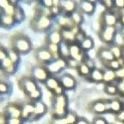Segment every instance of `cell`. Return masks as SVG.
<instances>
[{
    "label": "cell",
    "instance_id": "obj_1",
    "mask_svg": "<svg viewBox=\"0 0 124 124\" xmlns=\"http://www.w3.org/2000/svg\"><path fill=\"white\" fill-rule=\"evenodd\" d=\"M10 48L19 54H27L31 51L32 44L28 36L22 33L14 34L10 38Z\"/></svg>",
    "mask_w": 124,
    "mask_h": 124
},
{
    "label": "cell",
    "instance_id": "obj_2",
    "mask_svg": "<svg viewBox=\"0 0 124 124\" xmlns=\"http://www.w3.org/2000/svg\"><path fill=\"white\" fill-rule=\"evenodd\" d=\"M69 99L65 94L60 96H53L52 103V116L64 117L69 112Z\"/></svg>",
    "mask_w": 124,
    "mask_h": 124
},
{
    "label": "cell",
    "instance_id": "obj_3",
    "mask_svg": "<svg viewBox=\"0 0 124 124\" xmlns=\"http://www.w3.org/2000/svg\"><path fill=\"white\" fill-rule=\"evenodd\" d=\"M54 19L47 16L43 15L38 12H36L33 18L31 19V28L35 31L39 32H48L52 29Z\"/></svg>",
    "mask_w": 124,
    "mask_h": 124
},
{
    "label": "cell",
    "instance_id": "obj_4",
    "mask_svg": "<svg viewBox=\"0 0 124 124\" xmlns=\"http://www.w3.org/2000/svg\"><path fill=\"white\" fill-rule=\"evenodd\" d=\"M118 29L117 26H101L98 32L100 40L108 46L114 43L117 36Z\"/></svg>",
    "mask_w": 124,
    "mask_h": 124
},
{
    "label": "cell",
    "instance_id": "obj_5",
    "mask_svg": "<svg viewBox=\"0 0 124 124\" xmlns=\"http://www.w3.org/2000/svg\"><path fill=\"white\" fill-rule=\"evenodd\" d=\"M18 84L19 88L26 96H28L30 94L39 88L37 81L34 80L31 76L23 77L19 79Z\"/></svg>",
    "mask_w": 124,
    "mask_h": 124
},
{
    "label": "cell",
    "instance_id": "obj_6",
    "mask_svg": "<svg viewBox=\"0 0 124 124\" xmlns=\"http://www.w3.org/2000/svg\"><path fill=\"white\" fill-rule=\"evenodd\" d=\"M88 109L92 113L100 115L109 113V99H98L91 102Z\"/></svg>",
    "mask_w": 124,
    "mask_h": 124
},
{
    "label": "cell",
    "instance_id": "obj_7",
    "mask_svg": "<svg viewBox=\"0 0 124 124\" xmlns=\"http://www.w3.org/2000/svg\"><path fill=\"white\" fill-rule=\"evenodd\" d=\"M45 66L51 75L55 76L68 68V62L67 60L59 57L57 59L53 60L49 63L45 65Z\"/></svg>",
    "mask_w": 124,
    "mask_h": 124
},
{
    "label": "cell",
    "instance_id": "obj_8",
    "mask_svg": "<svg viewBox=\"0 0 124 124\" xmlns=\"http://www.w3.org/2000/svg\"><path fill=\"white\" fill-rule=\"evenodd\" d=\"M50 75L46 66L42 64L35 65L31 69V77L37 82L44 83Z\"/></svg>",
    "mask_w": 124,
    "mask_h": 124
},
{
    "label": "cell",
    "instance_id": "obj_9",
    "mask_svg": "<svg viewBox=\"0 0 124 124\" xmlns=\"http://www.w3.org/2000/svg\"><path fill=\"white\" fill-rule=\"evenodd\" d=\"M70 58L75 60L79 63L86 62L89 60L87 52H85L79 44L77 43L70 44Z\"/></svg>",
    "mask_w": 124,
    "mask_h": 124
},
{
    "label": "cell",
    "instance_id": "obj_10",
    "mask_svg": "<svg viewBox=\"0 0 124 124\" xmlns=\"http://www.w3.org/2000/svg\"><path fill=\"white\" fill-rule=\"evenodd\" d=\"M101 26H117L119 23L118 12L114 10H105L102 13L101 16Z\"/></svg>",
    "mask_w": 124,
    "mask_h": 124
},
{
    "label": "cell",
    "instance_id": "obj_11",
    "mask_svg": "<svg viewBox=\"0 0 124 124\" xmlns=\"http://www.w3.org/2000/svg\"><path fill=\"white\" fill-rule=\"evenodd\" d=\"M35 57L36 60L42 65H46L52 62L53 57L46 46L38 47L35 51Z\"/></svg>",
    "mask_w": 124,
    "mask_h": 124
},
{
    "label": "cell",
    "instance_id": "obj_12",
    "mask_svg": "<svg viewBox=\"0 0 124 124\" xmlns=\"http://www.w3.org/2000/svg\"><path fill=\"white\" fill-rule=\"evenodd\" d=\"M59 82L65 90L70 91L76 88L77 81L75 77L71 74L65 72L58 77Z\"/></svg>",
    "mask_w": 124,
    "mask_h": 124
},
{
    "label": "cell",
    "instance_id": "obj_13",
    "mask_svg": "<svg viewBox=\"0 0 124 124\" xmlns=\"http://www.w3.org/2000/svg\"><path fill=\"white\" fill-rule=\"evenodd\" d=\"M54 21L58 28L60 30L72 29L76 25L71 18V16L69 15L61 14L54 18Z\"/></svg>",
    "mask_w": 124,
    "mask_h": 124
},
{
    "label": "cell",
    "instance_id": "obj_14",
    "mask_svg": "<svg viewBox=\"0 0 124 124\" xmlns=\"http://www.w3.org/2000/svg\"><path fill=\"white\" fill-rule=\"evenodd\" d=\"M4 111L8 118H20L22 114V105L16 102H10L6 105Z\"/></svg>",
    "mask_w": 124,
    "mask_h": 124
},
{
    "label": "cell",
    "instance_id": "obj_15",
    "mask_svg": "<svg viewBox=\"0 0 124 124\" xmlns=\"http://www.w3.org/2000/svg\"><path fill=\"white\" fill-rule=\"evenodd\" d=\"M96 7V1L84 0L78 1V10L83 14L91 15L94 13Z\"/></svg>",
    "mask_w": 124,
    "mask_h": 124
},
{
    "label": "cell",
    "instance_id": "obj_16",
    "mask_svg": "<svg viewBox=\"0 0 124 124\" xmlns=\"http://www.w3.org/2000/svg\"><path fill=\"white\" fill-rule=\"evenodd\" d=\"M97 57L102 64L115 59L113 54L108 47H101L97 51Z\"/></svg>",
    "mask_w": 124,
    "mask_h": 124
},
{
    "label": "cell",
    "instance_id": "obj_17",
    "mask_svg": "<svg viewBox=\"0 0 124 124\" xmlns=\"http://www.w3.org/2000/svg\"><path fill=\"white\" fill-rule=\"evenodd\" d=\"M61 14L70 15L78 9V1L72 0H64L61 1Z\"/></svg>",
    "mask_w": 124,
    "mask_h": 124
},
{
    "label": "cell",
    "instance_id": "obj_18",
    "mask_svg": "<svg viewBox=\"0 0 124 124\" xmlns=\"http://www.w3.org/2000/svg\"><path fill=\"white\" fill-rule=\"evenodd\" d=\"M48 110L47 105L42 101L35 102V109L32 117H31V120H36L41 118L46 114Z\"/></svg>",
    "mask_w": 124,
    "mask_h": 124
},
{
    "label": "cell",
    "instance_id": "obj_19",
    "mask_svg": "<svg viewBox=\"0 0 124 124\" xmlns=\"http://www.w3.org/2000/svg\"><path fill=\"white\" fill-rule=\"evenodd\" d=\"M18 65L13 63L8 57L1 61V70L5 75H10L15 73Z\"/></svg>",
    "mask_w": 124,
    "mask_h": 124
},
{
    "label": "cell",
    "instance_id": "obj_20",
    "mask_svg": "<svg viewBox=\"0 0 124 124\" xmlns=\"http://www.w3.org/2000/svg\"><path fill=\"white\" fill-rule=\"evenodd\" d=\"M46 41L48 43L59 44L62 41L60 29L57 27L49 30L46 36Z\"/></svg>",
    "mask_w": 124,
    "mask_h": 124
},
{
    "label": "cell",
    "instance_id": "obj_21",
    "mask_svg": "<svg viewBox=\"0 0 124 124\" xmlns=\"http://www.w3.org/2000/svg\"><path fill=\"white\" fill-rule=\"evenodd\" d=\"M124 109V105L122 100L119 98L109 99V113L116 115Z\"/></svg>",
    "mask_w": 124,
    "mask_h": 124
},
{
    "label": "cell",
    "instance_id": "obj_22",
    "mask_svg": "<svg viewBox=\"0 0 124 124\" xmlns=\"http://www.w3.org/2000/svg\"><path fill=\"white\" fill-rule=\"evenodd\" d=\"M91 82L101 83L104 82V71L97 67L93 68L89 76L87 78Z\"/></svg>",
    "mask_w": 124,
    "mask_h": 124
},
{
    "label": "cell",
    "instance_id": "obj_23",
    "mask_svg": "<svg viewBox=\"0 0 124 124\" xmlns=\"http://www.w3.org/2000/svg\"><path fill=\"white\" fill-rule=\"evenodd\" d=\"M35 109V103L31 102H27L22 105L21 118L25 121L30 120L32 117Z\"/></svg>",
    "mask_w": 124,
    "mask_h": 124
},
{
    "label": "cell",
    "instance_id": "obj_24",
    "mask_svg": "<svg viewBox=\"0 0 124 124\" xmlns=\"http://www.w3.org/2000/svg\"><path fill=\"white\" fill-rule=\"evenodd\" d=\"M17 23L14 16L9 15L1 12V26L4 29H9Z\"/></svg>",
    "mask_w": 124,
    "mask_h": 124
},
{
    "label": "cell",
    "instance_id": "obj_25",
    "mask_svg": "<svg viewBox=\"0 0 124 124\" xmlns=\"http://www.w3.org/2000/svg\"><path fill=\"white\" fill-rule=\"evenodd\" d=\"M44 84L46 88L52 93L61 85L58 77L54 75H50Z\"/></svg>",
    "mask_w": 124,
    "mask_h": 124
},
{
    "label": "cell",
    "instance_id": "obj_26",
    "mask_svg": "<svg viewBox=\"0 0 124 124\" xmlns=\"http://www.w3.org/2000/svg\"><path fill=\"white\" fill-rule=\"evenodd\" d=\"M104 82L103 83H113L117 81L116 71L108 68H104Z\"/></svg>",
    "mask_w": 124,
    "mask_h": 124
},
{
    "label": "cell",
    "instance_id": "obj_27",
    "mask_svg": "<svg viewBox=\"0 0 124 124\" xmlns=\"http://www.w3.org/2000/svg\"><path fill=\"white\" fill-rule=\"evenodd\" d=\"M62 41L67 43L72 44L76 43V34L72 29H65L60 30Z\"/></svg>",
    "mask_w": 124,
    "mask_h": 124
},
{
    "label": "cell",
    "instance_id": "obj_28",
    "mask_svg": "<svg viewBox=\"0 0 124 124\" xmlns=\"http://www.w3.org/2000/svg\"><path fill=\"white\" fill-rule=\"evenodd\" d=\"M113 54L115 59H120L124 57V50L122 44L117 43H113L108 46Z\"/></svg>",
    "mask_w": 124,
    "mask_h": 124
},
{
    "label": "cell",
    "instance_id": "obj_29",
    "mask_svg": "<svg viewBox=\"0 0 124 124\" xmlns=\"http://www.w3.org/2000/svg\"><path fill=\"white\" fill-rule=\"evenodd\" d=\"M92 69L93 68L88 64L87 62H83L80 63L76 70L80 76L87 78L90 74Z\"/></svg>",
    "mask_w": 124,
    "mask_h": 124
},
{
    "label": "cell",
    "instance_id": "obj_30",
    "mask_svg": "<svg viewBox=\"0 0 124 124\" xmlns=\"http://www.w3.org/2000/svg\"><path fill=\"white\" fill-rule=\"evenodd\" d=\"M59 47L60 57L64 58L67 60L70 58V44L62 41L59 44Z\"/></svg>",
    "mask_w": 124,
    "mask_h": 124
},
{
    "label": "cell",
    "instance_id": "obj_31",
    "mask_svg": "<svg viewBox=\"0 0 124 124\" xmlns=\"http://www.w3.org/2000/svg\"><path fill=\"white\" fill-rule=\"evenodd\" d=\"M80 46L85 52H87L94 48V41L92 36L90 35H87L85 38L80 44Z\"/></svg>",
    "mask_w": 124,
    "mask_h": 124
},
{
    "label": "cell",
    "instance_id": "obj_32",
    "mask_svg": "<svg viewBox=\"0 0 124 124\" xmlns=\"http://www.w3.org/2000/svg\"><path fill=\"white\" fill-rule=\"evenodd\" d=\"M104 91L109 96H115L117 94H119L118 88H117V83H113L104 84Z\"/></svg>",
    "mask_w": 124,
    "mask_h": 124
},
{
    "label": "cell",
    "instance_id": "obj_33",
    "mask_svg": "<svg viewBox=\"0 0 124 124\" xmlns=\"http://www.w3.org/2000/svg\"><path fill=\"white\" fill-rule=\"evenodd\" d=\"M45 46L47 47L48 51L51 53L53 57V59H57V58L60 57L59 55V44H56L48 43H46Z\"/></svg>",
    "mask_w": 124,
    "mask_h": 124
},
{
    "label": "cell",
    "instance_id": "obj_34",
    "mask_svg": "<svg viewBox=\"0 0 124 124\" xmlns=\"http://www.w3.org/2000/svg\"><path fill=\"white\" fill-rule=\"evenodd\" d=\"M42 90L40 88H38L37 89H36L35 91H34L33 92H31V94L29 95L27 97H28V98L29 99L30 102H38V101L41 100V98H42Z\"/></svg>",
    "mask_w": 124,
    "mask_h": 124
},
{
    "label": "cell",
    "instance_id": "obj_35",
    "mask_svg": "<svg viewBox=\"0 0 124 124\" xmlns=\"http://www.w3.org/2000/svg\"><path fill=\"white\" fill-rule=\"evenodd\" d=\"M70 16H71V18H72L73 21L75 23V24L81 26V24L84 21V16L83 13L81 11L78 9L77 10L71 13Z\"/></svg>",
    "mask_w": 124,
    "mask_h": 124
},
{
    "label": "cell",
    "instance_id": "obj_36",
    "mask_svg": "<svg viewBox=\"0 0 124 124\" xmlns=\"http://www.w3.org/2000/svg\"><path fill=\"white\" fill-rule=\"evenodd\" d=\"M14 17L17 23H21L25 19V13L23 9L20 6H17L15 12Z\"/></svg>",
    "mask_w": 124,
    "mask_h": 124
},
{
    "label": "cell",
    "instance_id": "obj_37",
    "mask_svg": "<svg viewBox=\"0 0 124 124\" xmlns=\"http://www.w3.org/2000/svg\"><path fill=\"white\" fill-rule=\"evenodd\" d=\"M103 66H104V68H108V69H110L111 70L116 71L122 66V64L119 60L115 59L111 62L105 63L103 64Z\"/></svg>",
    "mask_w": 124,
    "mask_h": 124
},
{
    "label": "cell",
    "instance_id": "obj_38",
    "mask_svg": "<svg viewBox=\"0 0 124 124\" xmlns=\"http://www.w3.org/2000/svg\"><path fill=\"white\" fill-rule=\"evenodd\" d=\"M8 57L11 60V61L16 65H18L20 60V54L17 51L12 48L8 49Z\"/></svg>",
    "mask_w": 124,
    "mask_h": 124
},
{
    "label": "cell",
    "instance_id": "obj_39",
    "mask_svg": "<svg viewBox=\"0 0 124 124\" xmlns=\"http://www.w3.org/2000/svg\"><path fill=\"white\" fill-rule=\"evenodd\" d=\"M79 118V117L78 114L73 111H70L66 115V119L69 124H76Z\"/></svg>",
    "mask_w": 124,
    "mask_h": 124
},
{
    "label": "cell",
    "instance_id": "obj_40",
    "mask_svg": "<svg viewBox=\"0 0 124 124\" xmlns=\"http://www.w3.org/2000/svg\"><path fill=\"white\" fill-rule=\"evenodd\" d=\"M99 3L105 8L106 10H113L115 9V1L104 0V1H99Z\"/></svg>",
    "mask_w": 124,
    "mask_h": 124
},
{
    "label": "cell",
    "instance_id": "obj_41",
    "mask_svg": "<svg viewBox=\"0 0 124 124\" xmlns=\"http://www.w3.org/2000/svg\"><path fill=\"white\" fill-rule=\"evenodd\" d=\"M16 6H13V5H12V4L10 2L9 4H8V6H7V7H6V8L4 9H2V10H1V13H5V14L9 15L14 16L15 12V10H16Z\"/></svg>",
    "mask_w": 124,
    "mask_h": 124
},
{
    "label": "cell",
    "instance_id": "obj_42",
    "mask_svg": "<svg viewBox=\"0 0 124 124\" xmlns=\"http://www.w3.org/2000/svg\"><path fill=\"white\" fill-rule=\"evenodd\" d=\"M10 86L9 84L5 81H1L0 83V92L1 95L7 94L10 92Z\"/></svg>",
    "mask_w": 124,
    "mask_h": 124
},
{
    "label": "cell",
    "instance_id": "obj_43",
    "mask_svg": "<svg viewBox=\"0 0 124 124\" xmlns=\"http://www.w3.org/2000/svg\"><path fill=\"white\" fill-rule=\"evenodd\" d=\"M50 124H69L66 116L64 117H52Z\"/></svg>",
    "mask_w": 124,
    "mask_h": 124
},
{
    "label": "cell",
    "instance_id": "obj_44",
    "mask_svg": "<svg viewBox=\"0 0 124 124\" xmlns=\"http://www.w3.org/2000/svg\"><path fill=\"white\" fill-rule=\"evenodd\" d=\"M91 124H109L108 122L104 117L101 115H96L93 119Z\"/></svg>",
    "mask_w": 124,
    "mask_h": 124
},
{
    "label": "cell",
    "instance_id": "obj_45",
    "mask_svg": "<svg viewBox=\"0 0 124 124\" xmlns=\"http://www.w3.org/2000/svg\"><path fill=\"white\" fill-rule=\"evenodd\" d=\"M87 35H86L85 32L84 31V30L81 29L76 35V43L80 44L82 42V41L85 38Z\"/></svg>",
    "mask_w": 124,
    "mask_h": 124
},
{
    "label": "cell",
    "instance_id": "obj_46",
    "mask_svg": "<svg viewBox=\"0 0 124 124\" xmlns=\"http://www.w3.org/2000/svg\"><path fill=\"white\" fill-rule=\"evenodd\" d=\"M8 56V49L1 46V48H0V61H2L7 58Z\"/></svg>",
    "mask_w": 124,
    "mask_h": 124
},
{
    "label": "cell",
    "instance_id": "obj_47",
    "mask_svg": "<svg viewBox=\"0 0 124 124\" xmlns=\"http://www.w3.org/2000/svg\"><path fill=\"white\" fill-rule=\"evenodd\" d=\"M67 62H68V68H73V69H76L80 64V63H79V62H78L77 61L71 58H69V60H67Z\"/></svg>",
    "mask_w": 124,
    "mask_h": 124
},
{
    "label": "cell",
    "instance_id": "obj_48",
    "mask_svg": "<svg viewBox=\"0 0 124 124\" xmlns=\"http://www.w3.org/2000/svg\"><path fill=\"white\" fill-rule=\"evenodd\" d=\"M115 9L117 10H124V0H115Z\"/></svg>",
    "mask_w": 124,
    "mask_h": 124
},
{
    "label": "cell",
    "instance_id": "obj_49",
    "mask_svg": "<svg viewBox=\"0 0 124 124\" xmlns=\"http://www.w3.org/2000/svg\"><path fill=\"white\" fill-rule=\"evenodd\" d=\"M8 117L4 111L1 112L0 114V124H8Z\"/></svg>",
    "mask_w": 124,
    "mask_h": 124
},
{
    "label": "cell",
    "instance_id": "obj_50",
    "mask_svg": "<svg viewBox=\"0 0 124 124\" xmlns=\"http://www.w3.org/2000/svg\"><path fill=\"white\" fill-rule=\"evenodd\" d=\"M117 86L118 88L119 94H121L122 97L124 96V80H117Z\"/></svg>",
    "mask_w": 124,
    "mask_h": 124
},
{
    "label": "cell",
    "instance_id": "obj_51",
    "mask_svg": "<svg viewBox=\"0 0 124 124\" xmlns=\"http://www.w3.org/2000/svg\"><path fill=\"white\" fill-rule=\"evenodd\" d=\"M39 3L42 6L48 9H51L53 6V0H43L40 1Z\"/></svg>",
    "mask_w": 124,
    "mask_h": 124
},
{
    "label": "cell",
    "instance_id": "obj_52",
    "mask_svg": "<svg viewBox=\"0 0 124 124\" xmlns=\"http://www.w3.org/2000/svg\"><path fill=\"white\" fill-rule=\"evenodd\" d=\"M24 120L20 118H9L7 124H23Z\"/></svg>",
    "mask_w": 124,
    "mask_h": 124
},
{
    "label": "cell",
    "instance_id": "obj_53",
    "mask_svg": "<svg viewBox=\"0 0 124 124\" xmlns=\"http://www.w3.org/2000/svg\"><path fill=\"white\" fill-rule=\"evenodd\" d=\"M116 76H117V80H124V65L121 66L118 70L116 71Z\"/></svg>",
    "mask_w": 124,
    "mask_h": 124
},
{
    "label": "cell",
    "instance_id": "obj_54",
    "mask_svg": "<svg viewBox=\"0 0 124 124\" xmlns=\"http://www.w3.org/2000/svg\"><path fill=\"white\" fill-rule=\"evenodd\" d=\"M118 19L121 26H124V10H118Z\"/></svg>",
    "mask_w": 124,
    "mask_h": 124
},
{
    "label": "cell",
    "instance_id": "obj_55",
    "mask_svg": "<svg viewBox=\"0 0 124 124\" xmlns=\"http://www.w3.org/2000/svg\"><path fill=\"white\" fill-rule=\"evenodd\" d=\"M76 124H90V123L86 118L83 117H79Z\"/></svg>",
    "mask_w": 124,
    "mask_h": 124
},
{
    "label": "cell",
    "instance_id": "obj_56",
    "mask_svg": "<svg viewBox=\"0 0 124 124\" xmlns=\"http://www.w3.org/2000/svg\"><path fill=\"white\" fill-rule=\"evenodd\" d=\"M115 115H116V119L124 121V109L123 111H122L121 113H119V114H116Z\"/></svg>",
    "mask_w": 124,
    "mask_h": 124
},
{
    "label": "cell",
    "instance_id": "obj_57",
    "mask_svg": "<svg viewBox=\"0 0 124 124\" xmlns=\"http://www.w3.org/2000/svg\"><path fill=\"white\" fill-rule=\"evenodd\" d=\"M120 35L121 38L123 40V42L124 41V26H122L120 29Z\"/></svg>",
    "mask_w": 124,
    "mask_h": 124
},
{
    "label": "cell",
    "instance_id": "obj_58",
    "mask_svg": "<svg viewBox=\"0 0 124 124\" xmlns=\"http://www.w3.org/2000/svg\"><path fill=\"white\" fill-rule=\"evenodd\" d=\"M114 124H124V121H122V120L115 119V123H114Z\"/></svg>",
    "mask_w": 124,
    "mask_h": 124
},
{
    "label": "cell",
    "instance_id": "obj_59",
    "mask_svg": "<svg viewBox=\"0 0 124 124\" xmlns=\"http://www.w3.org/2000/svg\"><path fill=\"white\" fill-rule=\"evenodd\" d=\"M123 97V98H122V102H123V103H124V97Z\"/></svg>",
    "mask_w": 124,
    "mask_h": 124
},
{
    "label": "cell",
    "instance_id": "obj_60",
    "mask_svg": "<svg viewBox=\"0 0 124 124\" xmlns=\"http://www.w3.org/2000/svg\"><path fill=\"white\" fill-rule=\"evenodd\" d=\"M122 44V46H123V48H124V41L123 42V43Z\"/></svg>",
    "mask_w": 124,
    "mask_h": 124
},
{
    "label": "cell",
    "instance_id": "obj_61",
    "mask_svg": "<svg viewBox=\"0 0 124 124\" xmlns=\"http://www.w3.org/2000/svg\"></svg>",
    "mask_w": 124,
    "mask_h": 124
}]
</instances>
